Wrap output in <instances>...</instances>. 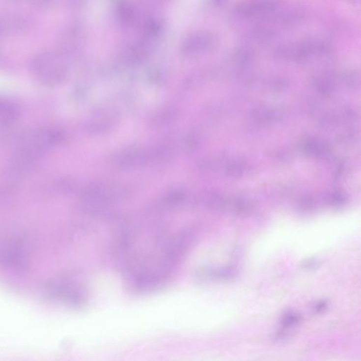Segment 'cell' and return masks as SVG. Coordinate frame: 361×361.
Returning a JSON list of instances; mask_svg holds the SVG:
<instances>
[{
    "label": "cell",
    "instance_id": "cell-1",
    "mask_svg": "<svg viewBox=\"0 0 361 361\" xmlns=\"http://www.w3.org/2000/svg\"><path fill=\"white\" fill-rule=\"evenodd\" d=\"M237 272L234 268H215L204 267L199 268L194 274L195 281L200 283L213 282V281H229L236 278Z\"/></svg>",
    "mask_w": 361,
    "mask_h": 361
},
{
    "label": "cell",
    "instance_id": "cell-2",
    "mask_svg": "<svg viewBox=\"0 0 361 361\" xmlns=\"http://www.w3.org/2000/svg\"><path fill=\"white\" fill-rule=\"evenodd\" d=\"M278 0H255L243 3L238 7V12L241 15L250 16L270 10L278 5Z\"/></svg>",
    "mask_w": 361,
    "mask_h": 361
},
{
    "label": "cell",
    "instance_id": "cell-3",
    "mask_svg": "<svg viewBox=\"0 0 361 361\" xmlns=\"http://www.w3.org/2000/svg\"><path fill=\"white\" fill-rule=\"evenodd\" d=\"M301 321V316L296 312H286L281 318V329L279 330L286 335L289 334L288 330L297 326Z\"/></svg>",
    "mask_w": 361,
    "mask_h": 361
},
{
    "label": "cell",
    "instance_id": "cell-4",
    "mask_svg": "<svg viewBox=\"0 0 361 361\" xmlns=\"http://www.w3.org/2000/svg\"><path fill=\"white\" fill-rule=\"evenodd\" d=\"M302 267L305 270H311L317 268L319 265L317 260L314 258L305 259L302 263Z\"/></svg>",
    "mask_w": 361,
    "mask_h": 361
},
{
    "label": "cell",
    "instance_id": "cell-5",
    "mask_svg": "<svg viewBox=\"0 0 361 361\" xmlns=\"http://www.w3.org/2000/svg\"><path fill=\"white\" fill-rule=\"evenodd\" d=\"M328 302L327 301H319L315 304V307H314V310L317 313H321L323 311H325L327 308H328Z\"/></svg>",
    "mask_w": 361,
    "mask_h": 361
}]
</instances>
